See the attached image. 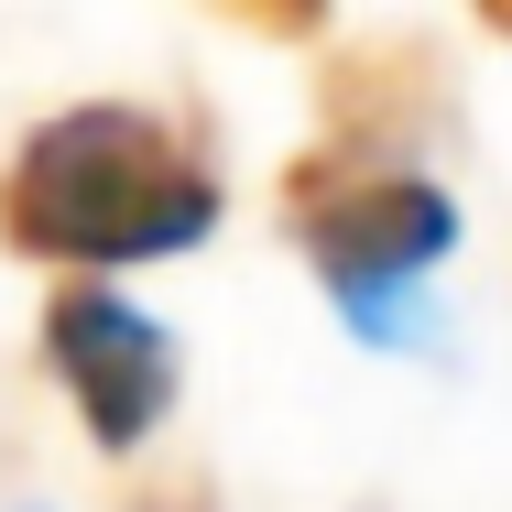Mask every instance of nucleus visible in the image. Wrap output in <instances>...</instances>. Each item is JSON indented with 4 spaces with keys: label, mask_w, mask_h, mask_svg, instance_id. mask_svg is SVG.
Segmentation results:
<instances>
[{
    "label": "nucleus",
    "mask_w": 512,
    "mask_h": 512,
    "mask_svg": "<svg viewBox=\"0 0 512 512\" xmlns=\"http://www.w3.org/2000/svg\"><path fill=\"white\" fill-rule=\"evenodd\" d=\"M447 120V77H436V55L425 44H360V55H338L327 66V88H316V131H349V142H393V153H425V131Z\"/></svg>",
    "instance_id": "obj_4"
},
{
    "label": "nucleus",
    "mask_w": 512,
    "mask_h": 512,
    "mask_svg": "<svg viewBox=\"0 0 512 512\" xmlns=\"http://www.w3.org/2000/svg\"><path fill=\"white\" fill-rule=\"evenodd\" d=\"M273 197H284V229H295L306 273L327 284V306L349 316V338L414 349L425 338V273L458 251V197L414 153L349 142V131H316Z\"/></svg>",
    "instance_id": "obj_2"
},
{
    "label": "nucleus",
    "mask_w": 512,
    "mask_h": 512,
    "mask_svg": "<svg viewBox=\"0 0 512 512\" xmlns=\"http://www.w3.org/2000/svg\"><path fill=\"white\" fill-rule=\"evenodd\" d=\"M218 153L175 109L142 99H77L33 120L0 164V251L55 262V273H131L175 262L218 229Z\"/></svg>",
    "instance_id": "obj_1"
},
{
    "label": "nucleus",
    "mask_w": 512,
    "mask_h": 512,
    "mask_svg": "<svg viewBox=\"0 0 512 512\" xmlns=\"http://www.w3.org/2000/svg\"><path fill=\"white\" fill-rule=\"evenodd\" d=\"M207 11H218V22H240V33H262V44H316L338 0H207Z\"/></svg>",
    "instance_id": "obj_5"
},
{
    "label": "nucleus",
    "mask_w": 512,
    "mask_h": 512,
    "mask_svg": "<svg viewBox=\"0 0 512 512\" xmlns=\"http://www.w3.org/2000/svg\"><path fill=\"white\" fill-rule=\"evenodd\" d=\"M44 371H55V393L77 404V425L99 436L109 458H131L175 414V338L131 295H109L99 273H77V284L44 295Z\"/></svg>",
    "instance_id": "obj_3"
},
{
    "label": "nucleus",
    "mask_w": 512,
    "mask_h": 512,
    "mask_svg": "<svg viewBox=\"0 0 512 512\" xmlns=\"http://www.w3.org/2000/svg\"><path fill=\"white\" fill-rule=\"evenodd\" d=\"M469 11H480V22H491V33L512 44V0H469Z\"/></svg>",
    "instance_id": "obj_6"
}]
</instances>
